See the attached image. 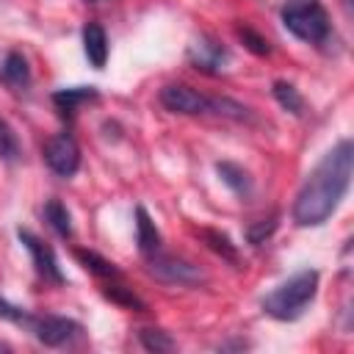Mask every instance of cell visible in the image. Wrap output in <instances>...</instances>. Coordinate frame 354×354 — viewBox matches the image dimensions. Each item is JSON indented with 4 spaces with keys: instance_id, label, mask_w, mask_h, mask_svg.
Wrapping results in <instances>:
<instances>
[{
    "instance_id": "6da1fadb",
    "label": "cell",
    "mask_w": 354,
    "mask_h": 354,
    "mask_svg": "<svg viewBox=\"0 0 354 354\" xmlns=\"http://www.w3.org/2000/svg\"><path fill=\"white\" fill-rule=\"evenodd\" d=\"M351 171H354V144L343 138L307 174L293 202V221L299 227H321L343 202L351 185Z\"/></svg>"
},
{
    "instance_id": "7a4b0ae2",
    "label": "cell",
    "mask_w": 354,
    "mask_h": 354,
    "mask_svg": "<svg viewBox=\"0 0 354 354\" xmlns=\"http://www.w3.org/2000/svg\"><path fill=\"white\" fill-rule=\"evenodd\" d=\"M318 293V271L301 268L263 299V313L277 321H296Z\"/></svg>"
},
{
    "instance_id": "3957f363",
    "label": "cell",
    "mask_w": 354,
    "mask_h": 354,
    "mask_svg": "<svg viewBox=\"0 0 354 354\" xmlns=\"http://www.w3.org/2000/svg\"><path fill=\"white\" fill-rule=\"evenodd\" d=\"M282 25L307 44H324L329 39V14L321 0H288L282 8Z\"/></svg>"
},
{
    "instance_id": "277c9868",
    "label": "cell",
    "mask_w": 354,
    "mask_h": 354,
    "mask_svg": "<svg viewBox=\"0 0 354 354\" xmlns=\"http://www.w3.org/2000/svg\"><path fill=\"white\" fill-rule=\"evenodd\" d=\"M147 271L158 282H166V285H191V288H196L207 279L205 271L196 263H191L185 257L163 254V252H155V254L147 257Z\"/></svg>"
},
{
    "instance_id": "5b68a950",
    "label": "cell",
    "mask_w": 354,
    "mask_h": 354,
    "mask_svg": "<svg viewBox=\"0 0 354 354\" xmlns=\"http://www.w3.org/2000/svg\"><path fill=\"white\" fill-rule=\"evenodd\" d=\"M17 238H19V243L30 252V260H33V266H36V274L44 279V282H53V285H64L66 282V277L61 274V266H58V257H55V252H53V246H47L39 235H33L30 230H17Z\"/></svg>"
},
{
    "instance_id": "8992f818",
    "label": "cell",
    "mask_w": 354,
    "mask_h": 354,
    "mask_svg": "<svg viewBox=\"0 0 354 354\" xmlns=\"http://www.w3.org/2000/svg\"><path fill=\"white\" fill-rule=\"evenodd\" d=\"M28 329L36 335L39 343H44L50 348H58L83 332V326L66 315H33Z\"/></svg>"
},
{
    "instance_id": "52a82bcc",
    "label": "cell",
    "mask_w": 354,
    "mask_h": 354,
    "mask_svg": "<svg viewBox=\"0 0 354 354\" xmlns=\"http://www.w3.org/2000/svg\"><path fill=\"white\" fill-rule=\"evenodd\" d=\"M160 105L171 113H183V116H196V113H207L210 111V97H205L202 91L185 86V83H169L160 88Z\"/></svg>"
},
{
    "instance_id": "ba28073f",
    "label": "cell",
    "mask_w": 354,
    "mask_h": 354,
    "mask_svg": "<svg viewBox=\"0 0 354 354\" xmlns=\"http://www.w3.org/2000/svg\"><path fill=\"white\" fill-rule=\"evenodd\" d=\"M44 163L58 177H72L80 169V147L69 133H58L44 144Z\"/></svg>"
},
{
    "instance_id": "9c48e42d",
    "label": "cell",
    "mask_w": 354,
    "mask_h": 354,
    "mask_svg": "<svg viewBox=\"0 0 354 354\" xmlns=\"http://www.w3.org/2000/svg\"><path fill=\"white\" fill-rule=\"evenodd\" d=\"M188 61H191L194 69H199V72H205V75H221V69H224V64H227V47H224L218 39L202 33L199 39L191 41V47H188Z\"/></svg>"
},
{
    "instance_id": "30bf717a",
    "label": "cell",
    "mask_w": 354,
    "mask_h": 354,
    "mask_svg": "<svg viewBox=\"0 0 354 354\" xmlns=\"http://www.w3.org/2000/svg\"><path fill=\"white\" fill-rule=\"evenodd\" d=\"M91 100H100V91L94 86H69V88H58L53 94V105L58 108V113L66 122H72L75 113H77V108L83 102H91Z\"/></svg>"
},
{
    "instance_id": "8fae6325",
    "label": "cell",
    "mask_w": 354,
    "mask_h": 354,
    "mask_svg": "<svg viewBox=\"0 0 354 354\" xmlns=\"http://www.w3.org/2000/svg\"><path fill=\"white\" fill-rule=\"evenodd\" d=\"M0 80L11 88V91H28L30 86V66H28V58L17 50L6 53L3 64H0Z\"/></svg>"
},
{
    "instance_id": "7c38bea8",
    "label": "cell",
    "mask_w": 354,
    "mask_h": 354,
    "mask_svg": "<svg viewBox=\"0 0 354 354\" xmlns=\"http://www.w3.org/2000/svg\"><path fill=\"white\" fill-rule=\"evenodd\" d=\"M83 53L94 69H102L108 61V36L100 22H86L83 25Z\"/></svg>"
},
{
    "instance_id": "4fadbf2b",
    "label": "cell",
    "mask_w": 354,
    "mask_h": 354,
    "mask_svg": "<svg viewBox=\"0 0 354 354\" xmlns=\"http://www.w3.org/2000/svg\"><path fill=\"white\" fill-rule=\"evenodd\" d=\"M136 243H138V252L144 257L160 252V232H158L155 221L149 218L147 207H141V205L136 207Z\"/></svg>"
},
{
    "instance_id": "5bb4252c",
    "label": "cell",
    "mask_w": 354,
    "mask_h": 354,
    "mask_svg": "<svg viewBox=\"0 0 354 354\" xmlns=\"http://www.w3.org/2000/svg\"><path fill=\"white\" fill-rule=\"evenodd\" d=\"M216 171H218V177H221V183L235 194V196H241V199H246V196H252V177H249V171L243 169V166H238V163H230V160H218L216 163Z\"/></svg>"
},
{
    "instance_id": "9a60e30c",
    "label": "cell",
    "mask_w": 354,
    "mask_h": 354,
    "mask_svg": "<svg viewBox=\"0 0 354 354\" xmlns=\"http://www.w3.org/2000/svg\"><path fill=\"white\" fill-rule=\"evenodd\" d=\"M75 257L80 260V266H83L88 274H94V277H100V279H122V271H119L111 260L100 257V254L91 252V249H75Z\"/></svg>"
},
{
    "instance_id": "2e32d148",
    "label": "cell",
    "mask_w": 354,
    "mask_h": 354,
    "mask_svg": "<svg viewBox=\"0 0 354 354\" xmlns=\"http://www.w3.org/2000/svg\"><path fill=\"white\" fill-rule=\"evenodd\" d=\"M41 213H44V221H47L61 238H72V235H75V230H72V216H69V210H66L64 202H58V199H47Z\"/></svg>"
},
{
    "instance_id": "e0dca14e",
    "label": "cell",
    "mask_w": 354,
    "mask_h": 354,
    "mask_svg": "<svg viewBox=\"0 0 354 354\" xmlns=\"http://www.w3.org/2000/svg\"><path fill=\"white\" fill-rule=\"evenodd\" d=\"M271 94H274V100H277L285 111H290L293 116H301V111H304V97L299 94V88H296L293 83H288V80H274Z\"/></svg>"
},
{
    "instance_id": "ac0fdd59",
    "label": "cell",
    "mask_w": 354,
    "mask_h": 354,
    "mask_svg": "<svg viewBox=\"0 0 354 354\" xmlns=\"http://www.w3.org/2000/svg\"><path fill=\"white\" fill-rule=\"evenodd\" d=\"M199 235H202V241H205L216 254H221L227 263H232V266L241 263L238 249H235V243L230 241V235H224V232H218V230H199Z\"/></svg>"
},
{
    "instance_id": "d6986e66",
    "label": "cell",
    "mask_w": 354,
    "mask_h": 354,
    "mask_svg": "<svg viewBox=\"0 0 354 354\" xmlns=\"http://www.w3.org/2000/svg\"><path fill=\"white\" fill-rule=\"evenodd\" d=\"M138 343L147 348V351H155V354H166V351H174L177 343L169 332L163 329H155V326H144L138 329Z\"/></svg>"
},
{
    "instance_id": "ffe728a7",
    "label": "cell",
    "mask_w": 354,
    "mask_h": 354,
    "mask_svg": "<svg viewBox=\"0 0 354 354\" xmlns=\"http://www.w3.org/2000/svg\"><path fill=\"white\" fill-rule=\"evenodd\" d=\"M277 227H279V213L274 210L271 216L252 221V224L243 230V235H246V241H249L252 246H260V243H266V241H268V238L277 232Z\"/></svg>"
},
{
    "instance_id": "44dd1931",
    "label": "cell",
    "mask_w": 354,
    "mask_h": 354,
    "mask_svg": "<svg viewBox=\"0 0 354 354\" xmlns=\"http://www.w3.org/2000/svg\"><path fill=\"white\" fill-rule=\"evenodd\" d=\"M102 293L111 299V301H116V304H122V307H130V310H138V313H144L147 310V304L130 290V288H124V285H119L116 279H111L105 288H102Z\"/></svg>"
},
{
    "instance_id": "7402d4cb",
    "label": "cell",
    "mask_w": 354,
    "mask_h": 354,
    "mask_svg": "<svg viewBox=\"0 0 354 354\" xmlns=\"http://www.w3.org/2000/svg\"><path fill=\"white\" fill-rule=\"evenodd\" d=\"M17 158H19V141H17V133H14V127H11L6 119H0V160L14 163Z\"/></svg>"
},
{
    "instance_id": "603a6c76",
    "label": "cell",
    "mask_w": 354,
    "mask_h": 354,
    "mask_svg": "<svg viewBox=\"0 0 354 354\" xmlns=\"http://www.w3.org/2000/svg\"><path fill=\"white\" fill-rule=\"evenodd\" d=\"M235 33H238V39L246 44V50H252L254 55H268V53H271V47H268V41H266V36L254 33L249 25H235Z\"/></svg>"
},
{
    "instance_id": "cb8c5ba5",
    "label": "cell",
    "mask_w": 354,
    "mask_h": 354,
    "mask_svg": "<svg viewBox=\"0 0 354 354\" xmlns=\"http://www.w3.org/2000/svg\"><path fill=\"white\" fill-rule=\"evenodd\" d=\"M0 318H3V321H11V324H17V326H28L33 315H30L28 310H22V307H17V304H11L8 299L0 296Z\"/></svg>"
},
{
    "instance_id": "d4e9b609",
    "label": "cell",
    "mask_w": 354,
    "mask_h": 354,
    "mask_svg": "<svg viewBox=\"0 0 354 354\" xmlns=\"http://www.w3.org/2000/svg\"><path fill=\"white\" fill-rule=\"evenodd\" d=\"M86 3H102V0H86Z\"/></svg>"
}]
</instances>
